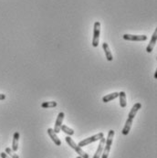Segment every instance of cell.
<instances>
[{
    "mask_svg": "<svg viewBox=\"0 0 157 158\" xmlns=\"http://www.w3.org/2000/svg\"><path fill=\"white\" fill-rule=\"evenodd\" d=\"M102 48H103V50L105 52V56H106L107 60L108 61H113V54L111 52V49H110V47H109L108 43H106V42L102 43Z\"/></svg>",
    "mask_w": 157,
    "mask_h": 158,
    "instance_id": "11",
    "label": "cell"
},
{
    "mask_svg": "<svg viewBox=\"0 0 157 158\" xmlns=\"http://www.w3.org/2000/svg\"><path fill=\"white\" fill-rule=\"evenodd\" d=\"M47 132H48V133L49 137L51 138V140L54 142V144H55L57 146H59V145H61V141L59 140V138L58 137L57 133L54 132V130H53V129H51V128H48V129L47 130Z\"/></svg>",
    "mask_w": 157,
    "mask_h": 158,
    "instance_id": "8",
    "label": "cell"
},
{
    "mask_svg": "<svg viewBox=\"0 0 157 158\" xmlns=\"http://www.w3.org/2000/svg\"><path fill=\"white\" fill-rule=\"evenodd\" d=\"M141 108H142V104H141L140 102H137V103H135V104L132 106L131 112L129 113L128 118L126 120L125 125H124V127H123V129H122V131H121V133H122L123 135H127V134L130 133V130H131V127H132L133 119H134L136 114L138 113V111H139Z\"/></svg>",
    "mask_w": 157,
    "mask_h": 158,
    "instance_id": "1",
    "label": "cell"
},
{
    "mask_svg": "<svg viewBox=\"0 0 157 158\" xmlns=\"http://www.w3.org/2000/svg\"><path fill=\"white\" fill-rule=\"evenodd\" d=\"M76 158H82V157H81V156H78V157H76Z\"/></svg>",
    "mask_w": 157,
    "mask_h": 158,
    "instance_id": "21",
    "label": "cell"
},
{
    "mask_svg": "<svg viewBox=\"0 0 157 158\" xmlns=\"http://www.w3.org/2000/svg\"><path fill=\"white\" fill-rule=\"evenodd\" d=\"M57 102H45L41 103V107L44 109H48V108H54L57 106Z\"/></svg>",
    "mask_w": 157,
    "mask_h": 158,
    "instance_id": "15",
    "label": "cell"
},
{
    "mask_svg": "<svg viewBox=\"0 0 157 158\" xmlns=\"http://www.w3.org/2000/svg\"><path fill=\"white\" fill-rule=\"evenodd\" d=\"M64 113H59V115H58V118L56 120V123H55V127H54V132L56 133H59L60 132V128H61V125H62V122H63V119H64Z\"/></svg>",
    "mask_w": 157,
    "mask_h": 158,
    "instance_id": "7",
    "label": "cell"
},
{
    "mask_svg": "<svg viewBox=\"0 0 157 158\" xmlns=\"http://www.w3.org/2000/svg\"><path fill=\"white\" fill-rule=\"evenodd\" d=\"M113 136H114V131L110 130L108 133V137L105 141V146L103 148V152L101 154V158H108L112 145H113Z\"/></svg>",
    "mask_w": 157,
    "mask_h": 158,
    "instance_id": "2",
    "label": "cell"
},
{
    "mask_svg": "<svg viewBox=\"0 0 157 158\" xmlns=\"http://www.w3.org/2000/svg\"><path fill=\"white\" fill-rule=\"evenodd\" d=\"M123 39L129 41H144L147 40V36L145 35H132V34H124Z\"/></svg>",
    "mask_w": 157,
    "mask_h": 158,
    "instance_id": "6",
    "label": "cell"
},
{
    "mask_svg": "<svg viewBox=\"0 0 157 158\" xmlns=\"http://www.w3.org/2000/svg\"><path fill=\"white\" fill-rule=\"evenodd\" d=\"M118 97H119V92H113V93H111V94H108V95L104 96V97L102 98V102H103L104 103H105V102H111V101L116 99Z\"/></svg>",
    "mask_w": 157,
    "mask_h": 158,
    "instance_id": "13",
    "label": "cell"
},
{
    "mask_svg": "<svg viewBox=\"0 0 157 158\" xmlns=\"http://www.w3.org/2000/svg\"><path fill=\"white\" fill-rule=\"evenodd\" d=\"M0 156H1V157L2 158H11L10 156H8L6 153H1V154H0Z\"/></svg>",
    "mask_w": 157,
    "mask_h": 158,
    "instance_id": "18",
    "label": "cell"
},
{
    "mask_svg": "<svg viewBox=\"0 0 157 158\" xmlns=\"http://www.w3.org/2000/svg\"><path fill=\"white\" fill-rule=\"evenodd\" d=\"M105 138L103 137V138H101V140H100V144H99V146H98V148H97V151H96V153L94 154V156H93V158H100L101 156V154H102V152H103V148H104V145H105Z\"/></svg>",
    "mask_w": 157,
    "mask_h": 158,
    "instance_id": "9",
    "label": "cell"
},
{
    "mask_svg": "<svg viewBox=\"0 0 157 158\" xmlns=\"http://www.w3.org/2000/svg\"><path fill=\"white\" fill-rule=\"evenodd\" d=\"M156 40L157 32L156 30H155V32H154V34H153V36H152V39L150 40V43H149V45H148L147 48H146V51H147L148 53H151V52L153 51V49H154V48H155V44H156Z\"/></svg>",
    "mask_w": 157,
    "mask_h": 158,
    "instance_id": "10",
    "label": "cell"
},
{
    "mask_svg": "<svg viewBox=\"0 0 157 158\" xmlns=\"http://www.w3.org/2000/svg\"><path fill=\"white\" fill-rule=\"evenodd\" d=\"M103 137H104L103 133H97V134H95V135H93V136L88 137V138H86V139L80 141L78 144V145L79 147H83V146H86V145H90V144H92V143H94V142H96V141H99V140H101V139L103 138Z\"/></svg>",
    "mask_w": 157,
    "mask_h": 158,
    "instance_id": "4",
    "label": "cell"
},
{
    "mask_svg": "<svg viewBox=\"0 0 157 158\" xmlns=\"http://www.w3.org/2000/svg\"><path fill=\"white\" fill-rule=\"evenodd\" d=\"M60 131H63L65 133H67L69 136L70 135H73L74 134V131L71 129V128H69L67 125H61V128H60Z\"/></svg>",
    "mask_w": 157,
    "mask_h": 158,
    "instance_id": "16",
    "label": "cell"
},
{
    "mask_svg": "<svg viewBox=\"0 0 157 158\" xmlns=\"http://www.w3.org/2000/svg\"><path fill=\"white\" fill-rule=\"evenodd\" d=\"M100 34H101V23L96 21L94 23V30H93V38H92V46L97 48L100 42Z\"/></svg>",
    "mask_w": 157,
    "mask_h": 158,
    "instance_id": "5",
    "label": "cell"
},
{
    "mask_svg": "<svg viewBox=\"0 0 157 158\" xmlns=\"http://www.w3.org/2000/svg\"><path fill=\"white\" fill-rule=\"evenodd\" d=\"M119 97H120V105L121 108H125L127 105V102H126V94L124 91H121L119 92Z\"/></svg>",
    "mask_w": 157,
    "mask_h": 158,
    "instance_id": "14",
    "label": "cell"
},
{
    "mask_svg": "<svg viewBox=\"0 0 157 158\" xmlns=\"http://www.w3.org/2000/svg\"><path fill=\"white\" fill-rule=\"evenodd\" d=\"M18 141H19V133L16 132L13 135V143H12V150L17 152L18 149Z\"/></svg>",
    "mask_w": 157,
    "mask_h": 158,
    "instance_id": "12",
    "label": "cell"
},
{
    "mask_svg": "<svg viewBox=\"0 0 157 158\" xmlns=\"http://www.w3.org/2000/svg\"><path fill=\"white\" fill-rule=\"evenodd\" d=\"M5 153L11 158H19V156H18L17 155H16V154L14 153V151H13L12 149H10L9 147H6V148Z\"/></svg>",
    "mask_w": 157,
    "mask_h": 158,
    "instance_id": "17",
    "label": "cell"
},
{
    "mask_svg": "<svg viewBox=\"0 0 157 158\" xmlns=\"http://www.w3.org/2000/svg\"><path fill=\"white\" fill-rule=\"evenodd\" d=\"M155 79H157V71H155Z\"/></svg>",
    "mask_w": 157,
    "mask_h": 158,
    "instance_id": "20",
    "label": "cell"
},
{
    "mask_svg": "<svg viewBox=\"0 0 157 158\" xmlns=\"http://www.w3.org/2000/svg\"><path fill=\"white\" fill-rule=\"evenodd\" d=\"M5 99H6V95L0 93V101H3V100H5Z\"/></svg>",
    "mask_w": 157,
    "mask_h": 158,
    "instance_id": "19",
    "label": "cell"
},
{
    "mask_svg": "<svg viewBox=\"0 0 157 158\" xmlns=\"http://www.w3.org/2000/svg\"><path fill=\"white\" fill-rule=\"evenodd\" d=\"M65 140H66V142L68 143V145L72 148V149H74L75 151H76V153H78V156H81L82 158H89V156H88V154H86L82 149H81V147H79L78 145L72 140V138H71L69 135L65 138Z\"/></svg>",
    "mask_w": 157,
    "mask_h": 158,
    "instance_id": "3",
    "label": "cell"
}]
</instances>
